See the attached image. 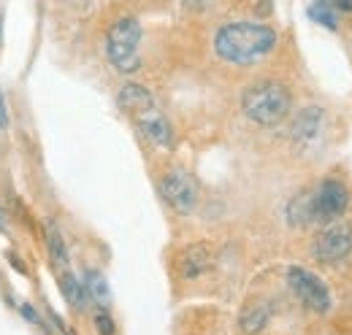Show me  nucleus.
<instances>
[{
  "label": "nucleus",
  "mask_w": 352,
  "mask_h": 335,
  "mask_svg": "<svg viewBox=\"0 0 352 335\" xmlns=\"http://www.w3.org/2000/svg\"><path fill=\"white\" fill-rule=\"evenodd\" d=\"M279 41L276 30L258 22H228L214 36V51L228 65H255L274 51Z\"/></svg>",
  "instance_id": "f257e3e1"
},
{
  "label": "nucleus",
  "mask_w": 352,
  "mask_h": 335,
  "mask_svg": "<svg viewBox=\"0 0 352 335\" xmlns=\"http://www.w3.org/2000/svg\"><path fill=\"white\" fill-rule=\"evenodd\" d=\"M293 95L276 79H258L241 95V111L258 127H276L290 117Z\"/></svg>",
  "instance_id": "f03ea898"
},
{
  "label": "nucleus",
  "mask_w": 352,
  "mask_h": 335,
  "mask_svg": "<svg viewBox=\"0 0 352 335\" xmlns=\"http://www.w3.org/2000/svg\"><path fill=\"white\" fill-rule=\"evenodd\" d=\"M138 43H141V25L133 16L117 19L106 30V57L120 73H135L141 68L138 57Z\"/></svg>",
  "instance_id": "7ed1b4c3"
},
{
  "label": "nucleus",
  "mask_w": 352,
  "mask_h": 335,
  "mask_svg": "<svg viewBox=\"0 0 352 335\" xmlns=\"http://www.w3.org/2000/svg\"><path fill=\"white\" fill-rule=\"evenodd\" d=\"M352 251V227L347 222H331L311 241V257L320 262H342Z\"/></svg>",
  "instance_id": "20e7f679"
},
{
  "label": "nucleus",
  "mask_w": 352,
  "mask_h": 335,
  "mask_svg": "<svg viewBox=\"0 0 352 335\" xmlns=\"http://www.w3.org/2000/svg\"><path fill=\"white\" fill-rule=\"evenodd\" d=\"M350 206V192L342 181L325 178L314 192H311V209H314V222L331 224L336 222Z\"/></svg>",
  "instance_id": "39448f33"
},
{
  "label": "nucleus",
  "mask_w": 352,
  "mask_h": 335,
  "mask_svg": "<svg viewBox=\"0 0 352 335\" xmlns=\"http://www.w3.org/2000/svg\"><path fill=\"white\" fill-rule=\"evenodd\" d=\"M287 284L296 292V297L307 308H311V311L325 314L331 308V292H328V287L320 281V276H314L307 268H298V265L287 268Z\"/></svg>",
  "instance_id": "423d86ee"
},
{
  "label": "nucleus",
  "mask_w": 352,
  "mask_h": 335,
  "mask_svg": "<svg viewBox=\"0 0 352 335\" xmlns=\"http://www.w3.org/2000/svg\"><path fill=\"white\" fill-rule=\"evenodd\" d=\"M160 195H163V200H166L176 213H182V216H187L190 211L195 209V203H198V187H195L192 176H190L187 170H182V168H174V170H168V173L163 176V181H160Z\"/></svg>",
  "instance_id": "0eeeda50"
},
{
  "label": "nucleus",
  "mask_w": 352,
  "mask_h": 335,
  "mask_svg": "<svg viewBox=\"0 0 352 335\" xmlns=\"http://www.w3.org/2000/svg\"><path fill=\"white\" fill-rule=\"evenodd\" d=\"M133 119H135L138 130H141V132H144L155 146L168 149V146L174 143V130H171V122H168V119H166V114L157 108V103H152L149 108H144V111L133 114Z\"/></svg>",
  "instance_id": "6e6552de"
},
{
  "label": "nucleus",
  "mask_w": 352,
  "mask_h": 335,
  "mask_svg": "<svg viewBox=\"0 0 352 335\" xmlns=\"http://www.w3.org/2000/svg\"><path fill=\"white\" fill-rule=\"evenodd\" d=\"M212 259H214V251L209 244H190L187 249L179 251V259H176V270L182 279L192 281L198 276H204L209 268H212Z\"/></svg>",
  "instance_id": "1a4fd4ad"
},
{
  "label": "nucleus",
  "mask_w": 352,
  "mask_h": 335,
  "mask_svg": "<svg viewBox=\"0 0 352 335\" xmlns=\"http://www.w3.org/2000/svg\"><path fill=\"white\" fill-rule=\"evenodd\" d=\"M152 103H157L155 100V95L144 86V84H133L128 82L120 92H117V106L122 108V111H128V114H138V111H144V108H149Z\"/></svg>",
  "instance_id": "9d476101"
},
{
  "label": "nucleus",
  "mask_w": 352,
  "mask_h": 335,
  "mask_svg": "<svg viewBox=\"0 0 352 335\" xmlns=\"http://www.w3.org/2000/svg\"><path fill=\"white\" fill-rule=\"evenodd\" d=\"M322 130V108L320 106H307L298 111V117L293 119V138L296 141H311L317 138Z\"/></svg>",
  "instance_id": "9b49d317"
},
{
  "label": "nucleus",
  "mask_w": 352,
  "mask_h": 335,
  "mask_svg": "<svg viewBox=\"0 0 352 335\" xmlns=\"http://www.w3.org/2000/svg\"><path fill=\"white\" fill-rule=\"evenodd\" d=\"M268 319H271V308L265 303H250L239 316V330L244 335H258L265 330Z\"/></svg>",
  "instance_id": "f8f14e48"
},
{
  "label": "nucleus",
  "mask_w": 352,
  "mask_h": 335,
  "mask_svg": "<svg viewBox=\"0 0 352 335\" xmlns=\"http://www.w3.org/2000/svg\"><path fill=\"white\" fill-rule=\"evenodd\" d=\"M287 222L293 227H307L314 222V209H311V192H301L287 203Z\"/></svg>",
  "instance_id": "ddd939ff"
},
{
  "label": "nucleus",
  "mask_w": 352,
  "mask_h": 335,
  "mask_svg": "<svg viewBox=\"0 0 352 335\" xmlns=\"http://www.w3.org/2000/svg\"><path fill=\"white\" fill-rule=\"evenodd\" d=\"M60 290L65 294V300L71 303V308H76V311H85L89 303V294L85 290V281L82 279H76L74 273H63L60 276Z\"/></svg>",
  "instance_id": "4468645a"
},
{
  "label": "nucleus",
  "mask_w": 352,
  "mask_h": 335,
  "mask_svg": "<svg viewBox=\"0 0 352 335\" xmlns=\"http://www.w3.org/2000/svg\"><path fill=\"white\" fill-rule=\"evenodd\" d=\"M82 281H85V290H87L89 300H95L100 308H106V305H109V297H111V292H109V284H106L103 273H100V270H87Z\"/></svg>",
  "instance_id": "2eb2a0df"
},
{
  "label": "nucleus",
  "mask_w": 352,
  "mask_h": 335,
  "mask_svg": "<svg viewBox=\"0 0 352 335\" xmlns=\"http://www.w3.org/2000/svg\"><path fill=\"white\" fill-rule=\"evenodd\" d=\"M336 14H339V11L333 8L331 0H314V3L309 5V19L317 22V25H322V27H328V30H336V27H339Z\"/></svg>",
  "instance_id": "dca6fc26"
},
{
  "label": "nucleus",
  "mask_w": 352,
  "mask_h": 335,
  "mask_svg": "<svg viewBox=\"0 0 352 335\" xmlns=\"http://www.w3.org/2000/svg\"><path fill=\"white\" fill-rule=\"evenodd\" d=\"M44 235H46V249H49V257L54 259V265L65 268V265H68V246H65V241H63L60 230H57L54 224H46Z\"/></svg>",
  "instance_id": "f3484780"
},
{
  "label": "nucleus",
  "mask_w": 352,
  "mask_h": 335,
  "mask_svg": "<svg viewBox=\"0 0 352 335\" xmlns=\"http://www.w3.org/2000/svg\"><path fill=\"white\" fill-rule=\"evenodd\" d=\"M95 327H98L100 335H114V319H111V314H109L106 308H98V314H95Z\"/></svg>",
  "instance_id": "a211bd4d"
},
{
  "label": "nucleus",
  "mask_w": 352,
  "mask_h": 335,
  "mask_svg": "<svg viewBox=\"0 0 352 335\" xmlns=\"http://www.w3.org/2000/svg\"><path fill=\"white\" fill-rule=\"evenodd\" d=\"M19 311H22V316H25V319H28V322H33V325H38V327H44V330H46L44 319H41V316H38V314H36V308H30V305H22V308H19ZM46 333H49V330H46Z\"/></svg>",
  "instance_id": "6ab92c4d"
},
{
  "label": "nucleus",
  "mask_w": 352,
  "mask_h": 335,
  "mask_svg": "<svg viewBox=\"0 0 352 335\" xmlns=\"http://www.w3.org/2000/svg\"><path fill=\"white\" fill-rule=\"evenodd\" d=\"M8 125H11V117H8V106H6V97H3V92H0V130H6Z\"/></svg>",
  "instance_id": "aec40b11"
},
{
  "label": "nucleus",
  "mask_w": 352,
  "mask_h": 335,
  "mask_svg": "<svg viewBox=\"0 0 352 335\" xmlns=\"http://www.w3.org/2000/svg\"><path fill=\"white\" fill-rule=\"evenodd\" d=\"M184 5H187V8H192V11H204V8H209V5H212V0H184Z\"/></svg>",
  "instance_id": "412c9836"
},
{
  "label": "nucleus",
  "mask_w": 352,
  "mask_h": 335,
  "mask_svg": "<svg viewBox=\"0 0 352 335\" xmlns=\"http://www.w3.org/2000/svg\"><path fill=\"white\" fill-rule=\"evenodd\" d=\"M331 3H333V8H336V11H344V14L352 11V0H331Z\"/></svg>",
  "instance_id": "4be33fe9"
},
{
  "label": "nucleus",
  "mask_w": 352,
  "mask_h": 335,
  "mask_svg": "<svg viewBox=\"0 0 352 335\" xmlns=\"http://www.w3.org/2000/svg\"><path fill=\"white\" fill-rule=\"evenodd\" d=\"M8 230V222H6V213H3V209H0V233H6Z\"/></svg>",
  "instance_id": "5701e85b"
}]
</instances>
